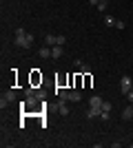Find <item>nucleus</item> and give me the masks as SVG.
<instances>
[{
    "label": "nucleus",
    "mask_w": 133,
    "mask_h": 148,
    "mask_svg": "<svg viewBox=\"0 0 133 148\" xmlns=\"http://www.w3.org/2000/svg\"><path fill=\"white\" fill-rule=\"evenodd\" d=\"M16 44H18L20 49H31L33 47V36L27 33V31L20 27V29H16Z\"/></svg>",
    "instance_id": "f257e3e1"
},
{
    "label": "nucleus",
    "mask_w": 133,
    "mask_h": 148,
    "mask_svg": "<svg viewBox=\"0 0 133 148\" xmlns=\"http://www.w3.org/2000/svg\"><path fill=\"white\" fill-rule=\"evenodd\" d=\"M131 86H133V80L129 77V75H122L120 77V93L124 95V97H127V93L131 91Z\"/></svg>",
    "instance_id": "f03ea898"
},
{
    "label": "nucleus",
    "mask_w": 133,
    "mask_h": 148,
    "mask_svg": "<svg viewBox=\"0 0 133 148\" xmlns=\"http://www.w3.org/2000/svg\"><path fill=\"white\" fill-rule=\"evenodd\" d=\"M58 113H60L62 117L69 115V102H67V99H58Z\"/></svg>",
    "instance_id": "7ed1b4c3"
},
{
    "label": "nucleus",
    "mask_w": 133,
    "mask_h": 148,
    "mask_svg": "<svg viewBox=\"0 0 133 148\" xmlns=\"http://www.w3.org/2000/svg\"><path fill=\"white\" fill-rule=\"evenodd\" d=\"M100 113H102V106H91V108L87 111V117L95 119V117H100Z\"/></svg>",
    "instance_id": "20e7f679"
},
{
    "label": "nucleus",
    "mask_w": 133,
    "mask_h": 148,
    "mask_svg": "<svg viewBox=\"0 0 133 148\" xmlns=\"http://www.w3.org/2000/svg\"><path fill=\"white\" fill-rule=\"evenodd\" d=\"M62 53H64V49L60 47V44H56V47H51V58H53V60H58V58H62Z\"/></svg>",
    "instance_id": "39448f33"
},
{
    "label": "nucleus",
    "mask_w": 133,
    "mask_h": 148,
    "mask_svg": "<svg viewBox=\"0 0 133 148\" xmlns=\"http://www.w3.org/2000/svg\"><path fill=\"white\" fill-rule=\"evenodd\" d=\"M44 44H47V47H56V44H58V36L47 33V36H44Z\"/></svg>",
    "instance_id": "423d86ee"
},
{
    "label": "nucleus",
    "mask_w": 133,
    "mask_h": 148,
    "mask_svg": "<svg viewBox=\"0 0 133 148\" xmlns=\"http://www.w3.org/2000/svg\"><path fill=\"white\" fill-rule=\"evenodd\" d=\"M69 102H76V104H78V102H82V93L78 91V88H76V91H69Z\"/></svg>",
    "instance_id": "0eeeda50"
},
{
    "label": "nucleus",
    "mask_w": 133,
    "mask_h": 148,
    "mask_svg": "<svg viewBox=\"0 0 133 148\" xmlns=\"http://www.w3.org/2000/svg\"><path fill=\"white\" fill-rule=\"evenodd\" d=\"M122 119H133V106H124V111H122Z\"/></svg>",
    "instance_id": "6e6552de"
},
{
    "label": "nucleus",
    "mask_w": 133,
    "mask_h": 148,
    "mask_svg": "<svg viewBox=\"0 0 133 148\" xmlns=\"http://www.w3.org/2000/svg\"><path fill=\"white\" fill-rule=\"evenodd\" d=\"M2 97H5L7 102H9V104H11V102H16V99H18V95H16V91H7L5 95H2Z\"/></svg>",
    "instance_id": "1a4fd4ad"
},
{
    "label": "nucleus",
    "mask_w": 133,
    "mask_h": 148,
    "mask_svg": "<svg viewBox=\"0 0 133 148\" xmlns=\"http://www.w3.org/2000/svg\"><path fill=\"white\" fill-rule=\"evenodd\" d=\"M102 102H104V99H102L100 95H93V97L89 99V106H102Z\"/></svg>",
    "instance_id": "9d476101"
},
{
    "label": "nucleus",
    "mask_w": 133,
    "mask_h": 148,
    "mask_svg": "<svg viewBox=\"0 0 133 148\" xmlns=\"http://www.w3.org/2000/svg\"><path fill=\"white\" fill-rule=\"evenodd\" d=\"M40 58H51V47H40Z\"/></svg>",
    "instance_id": "9b49d317"
},
{
    "label": "nucleus",
    "mask_w": 133,
    "mask_h": 148,
    "mask_svg": "<svg viewBox=\"0 0 133 148\" xmlns=\"http://www.w3.org/2000/svg\"><path fill=\"white\" fill-rule=\"evenodd\" d=\"M36 97H38L40 102H44V99H47V91H44V88H36Z\"/></svg>",
    "instance_id": "f8f14e48"
},
{
    "label": "nucleus",
    "mask_w": 133,
    "mask_h": 148,
    "mask_svg": "<svg viewBox=\"0 0 133 148\" xmlns=\"http://www.w3.org/2000/svg\"><path fill=\"white\" fill-rule=\"evenodd\" d=\"M115 22H118V20H115L113 16H104V25L107 27H115Z\"/></svg>",
    "instance_id": "ddd939ff"
},
{
    "label": "nucleus",
    "mask_w": 133,
    "mask_h": 148,
    "mask_svg": "<svg viewBox=\"0 0 133 148\" xmlns=\"http://www.w3.org/2000/svg\"><path fill=\"white\" fill-rule=\"evenodd\" d=\"M107 5H109V0H100V2H98V9H100V11H107Z\"/></svg>",
    "instance_id": "4468645a"
},
{
    "label": "nucleus",
    "mask_w": 133,
    "mask_h": 148,
    "mask_svg": "<svg viewBox=\"0 0 133 148\" xmlns=\"http://www.w3.org/2000/svg\"><path fill=\"white\" fill-rule=\"evenodd\" d=\"M80 73H82V75L91 73V66H89V64H82V66H80Z\"/></svg>",
    "instance_id": "2eb2a0df"
},
{
    "label": "nucleus",
    "mask_w": 133,
    "mask_h": 148,
    "mask_svg": "<svg viewBox=\"0 0 133 148\" xmlns=\"http://www.w3.org/2000/svg\"><path fill=\"white\" fill-rule=\"evenodd\" d=\"M111 108H113V106H111V102H102V111L111 113Z\"/></svg>",
    "instance_id": "dca6fc26"
},
{
    "label": "nucleus",
    "mask_w": 133,
    "mask_h": 148,
    "mask_svg": "<svg viewBox=\"0 0 133 148\" xmlns=\"http://www.w3.org/2000/svg\"><path fill=\"white\" fill-rule=\"evenodd\" d=\"M109 117H111V113H107V111L100 113V119H102V122H109Z\"/></svg>",
    "instance_id": "f3484780"
},
{
    "label": "nucleus",
    "mask_w": 133,
    "mask_h": 148,
    "mask_svg": "<svg viewBox=\"0 0 133 148\" xmlns=\"http://www.w3.org/2000/svg\"><path fill=\"white\" fill-rule=\"evenodd\" d=\"M124 27H127V25H124V20H118V22H115V29H124Z\"/></svg>",
    "instance_id": "a211bd4d"
},
{
    "label": "nucleus",
    "mask_w": 133,
    "mask_h": 148,
    "mask_svg": "<svg viewBox=\"0 0 133 148\" xmlns=\"http://www.w3.org/2000/svg\"><path fill=\"white\" fill-rule=\"evenodd\" d=\"M127 99H129V104H133V91L127 93Z\"/></svg>",
    "instance_id": "6ab92c4d"
},
{
    "label": "nucleus",
    "mask_w": 133,
    "mask_h": 148,
    "mask_svg": "<svg viewBox=\"0 0 133 148\" xmlns=\"http://www.w3.org/2000/svg\"><path fill=\"white\" fill-rule=\"evenodd\" d=\"M89 2H91V7H98V2H100V0H89Z\"/></svg>",
    "instance_id": "aec40b11"
},
{
    "label": "nucleus",
    "mask_w": 133,
    "mask_h": 148,
    "mask_svg": "<svg viewBox=\"0 0 133 148\" xmlns=\"http://www.w3.org/2000/svg\"><path fill=\"white\" fill-rule=\"evenodd\" d=\"M131 91H133V86H131Z\"/></svg>",
    "instance_id": "412c9836"
},
{
    "label": "nucleus",
    "mask_w": 133,
    "mask_h": 148,
    "mask_svg": "<svg viewBox=\"0 0 133 148\" xmlns=\"http://www.w3.org/2000/svg\"><path fill=\"white\" fill-rule=\"evenodd\" d=\"M131 106H133V104H131Z\"/></svg>",
    "instance_id": "4be33fe9"
}]
</instances>
